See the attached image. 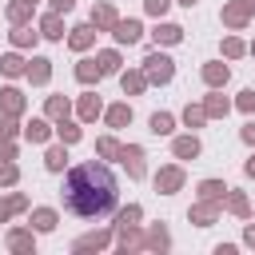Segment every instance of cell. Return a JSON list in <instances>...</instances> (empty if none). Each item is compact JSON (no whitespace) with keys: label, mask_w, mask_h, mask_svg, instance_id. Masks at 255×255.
Here are the masks:
<instances>
[{"label":"cell","mask_w":255,"mask_h":255,"mask_svg":"<svg viewBox=\"0 0 255 255\" xmlns=\"http://www.w3.org/2000/svg\"><path fill=\"white\" fill-rule=\"evenodd\" d=\"M108 120L120 128V124H128V120H131V108H112V112H108Z\"/></svg>","instance_id":"44dd1931"},{"label":"cell","mask_w":255,"mask_h":255,"mask_svg":"<svg viewBox=\"0 0 255 255\" xmlns=\"http://www.w3.org/2000/svg\"><path fill=\"white\" fill-rule=\"evenodd\" d=\"M60 139H64V143H76V139H80V128H72V124H60Z\"/></svg>","instance_id":"cb8c5ba5"},{"label":"cell","mask_w":255,"mask_h":255,"mask_svg":"<svg viewBox=\"0 0 255 255\" xmlns=\"http://www.w3.org/2000/svg\"><path fill=\"white\" fill-rule=\"evenodd\" d=\"M116 40H120V44H135V40H139V24H135V20L116 24Z\"/></svg>","instance_id":"3957f363"},{"label":"cell","mask_w":255,"mask_h":255,"mask_svg":"<svg viewBox=\"0 0 255 255\" xmlns=\"http://www.w3.org/2000/svg\"><path fill=\"white\" fill-rule=\"evenodd\" d=\"M12 179H16V167L4 163V167H0V183H12Z\"/></svg>","instance_id":"836d02e7"},{"label":"cell","mask_w":255,"mask_h":255,"mask_svg":"<svg viewBox=\"0 0 255 255\" xmlns=\"http://www.w3.org/2000/svg\"><path fill=\"white\" fill-rule=\"evenodd\" d=\"M92 44V28H76L72 32V48H88Z\"/></svg>","instance_id":"e0dca14e"},{"label":"cell","mask_w":255,"mask_h":255,"mask_svg":"<svg viewBox=\"0 0 255 255\" xmlns=\"http://www.w3.org/2000/svg\"><path fill=\"white\" fill-rule=\"evenodd\" d=\"M0 72H4V76H20V72H24V60H20V56H4V60H0Z\"/></svg>","instance_id":"ba28073f"},{"label":"cell","mask_w":255,"mask_h":255,"mask_svg":"<svg viewBox=\"0 0 255 255\" xmlns=\"http://www.w3.org/2000/svg\"><path fill=\"white\" fill-rule=\"evenodd\" d=\"M92 20H96V24H116V12L104 4V8H96V12H92Z\"/></svg>","instance_id":"d6986e66"},{"label":"cell","mask_w":255,"mask_h":255,"mask_svg":"<svg viewBox=\"0 0 255 255\" xmlns=\"http://www.w3.org/2000/svg\"><path fill=\"white\" fill-rule=\"evenodd\" d=\"M227 203H231V211H239V215H247V199H243V195H231Z\"/></svg>","instance_id":"f546056e"},{"label":"cell","mask_w":255,"mask_h":255,"mask_svg":"<svg viewBox=\"0 0 255 255\" xmlns=\"http://www.w3.org/2000/svg\"><path fill=\"white\" fill-rule=\"evenodd\" d=\"M64 207L80 219H100L116 207V179L104 163H80L72 167L64 183Z\"/></svg>","instance_id":"6da1fadb"},{"label":"cell","mask_w":255,"mask_h":255,"mask_svg":"<svg viewBox=\"0 0 255 255\" xmlns=\"http://www.w3.org/2000/svg\"><path fill=\"white\" fill-rule=\"evenodd\" d=\"M116 64H120L116 52H104V56H100V68H104V72H116Z\"/></svg>","instance_id":"4316f807"},{"label":"cell","mask_w":255,"mask_h":255,"mask_svg":"<svg viewBox=\"0 0 255 255\" xmlns=\"http://www.w3.org/2000/svg\"><path fill=\"white\" fill-rule=\"evenodd\" d=\"M28 243H32V239H28V235H24V231H16V235H12V247H20V251H24V247H28Z\"/></svg>","instance_id":"d6a6232c"},{"label":"cell","mask_w":255,"mask_h":255,"mask_svg":"<svg viewBox=\"0 0 255 255\" xmlns=\"http://www.w3.org/2000/svg\"><path fill=\"white\" fill-rule=\"evenodd\" d=\"M223 48H227V56H239V52H243V44H239V40H227Z\"/></svg>","instance_id":"e575fe53"},{"label":"cell","mask_w":255,"mask_h":255,"mask_svg":"<svg viewBox=\"0 0 255 255\" xmlns=\"http://www.w3.org/2000/svg\"><path fill=\"white\" fill-rule=\"evenodd\" d=\"M124 88H128V92H139V88H143V76H124Z\"/></svg>","instance_id":"f1b7e54d"},{"label":"cell","mask_w":255,"mask_h":255,"mask_svg":"<svg viewBox=\"0 0 255 255\" xmlns=\"http://www.w3.org/2000/svg\"><path fill=\"white\" fill-rule=\"evenodd\" d=\"M203 76H207V84H223V80H227V68H223V64H207Z\"/></svg>","instance_id":"7c38bea8"},{"label":"cell","mask_w":255,"mask_h":255,"mask_svg":"<svg viewBox=\"0 0 255 255\" xmlns=\"http://www.w3.org/2000/svg\"><path fill=\"white\" fill-rule=\"evenodd\" d=\"M247 243H255V227H247Z\"/></svg>","instance_id":"ab89813d"},{"label":"cell","mask_w":255,"mask_h":255,"mask_svg":"<svg viewBox=\"0 0 255 255\" xmlns=\"http://www.w3.org/2000/svg\"><path fill=\"white\" fill-rule=\"evenodd\" d=\"M32 223H36L40 231H52V227H56V215H52V211H36V215H32Z\"/></svg>","instance_id":"2e32d148"},{"label":"cell","mask_w":255,"mask_h":255,"mask_svg":"<svg viewBox=\"0 0 255 255\" xmlns=\"http://www.w3.org/2000/svg\"><path fill=\"white\" fill-rule=\"evenodd\" d=\"M243 4H247V8H255V0H243Z\"/></svg>","instance_id":"60d3db41"},{"label":"cell","mask_w":255,"mask_h":255,"mask_svg":"<svg viewBox=\"0 0 255 255\" xmlns=\"http://www.w3.org/2000/svg\"><path fill=\"white\" fill-rule=\"evenodd\" d=\"M151 247H167V235H163V227H159V231H151Z\"/></svg>","instance_id":"1f68e13d"},{"label":"cell","mask_w":255,"mask_h":255,"mask_svg":"<svg viewBox=\"0 0 255 255\" xmlns=\"http://www.w3.org/2000/svg\"><path fill=\"white\" fill-rule=\"evenodd\" d=\"M28 76H32L36 84H44V80H48V60H32V68H28Z\"/></svg>","instance_id":"4fadbf2b"},{"label":"cell","mask_w":255,"mask_h":255,"mask_svg":"<svg viewBox=\"0 0 255 255\" xmlns=\"http://www.w3.org/2000/svg\"><path fill=\"white\" fill-rule=\"evenodd\" d=\"M243 139H247V143H255V124H247V128H243Z\"/></svg>","instance_id":"d590c367"},{"label":"cell","mask_w":255,"mask_h":255,"mask_svg":"<svg viewBox=\"0 0 255 255\" xmlns=\"http://www.w3.org/2000/svg\"><path fill=\"white\" fill-rule=\"evenodd\" d=\"M247 175H255V155H251V159H247Z\"/></svg>","instance_id":"f35d334b"},{"label":"cell","mask_w":255,"mask_h":255,"mask_svg":"<svg viewBox=\"0 0 255 255\" xmlns=\"http://www.w3.org/2000/svg\"><path fill=\"white\" fill-rule=\"evenodd\" d=\"M179 4H187V8H191V4H195V0H179Z\"/></svg>","instance_id":"b9f144b4"},{"label":"cell","mask_w":255,"mask_h":255,"mask_svg":"<svg viewBox=\"0 0 255 255\" xmlns=\"http://www.w3.org/2000/svg\"><path fill=\"white\" fill-rule=\"evenodd\" d=\"M223 112H227V100H219V96L207 100V116H223Z\"/></svg>","instance_id":"484cf974"},{"label":"cell","mask_w":255,"mask_h":255,"mask_svg":"<svg viewBox=\"0 0 255 255\" xmlns=\"http://www.w3.org/2000/svg\"><path fill=\"white\" fill-rule=\"evenodd\" d=\"M96 112H100V100H96V96H88V100L80 104V116H84V120H96Z\"/></svg>","instance_id":"ac0fdd59"},{"label":"cell","mask_w":255,"mask_h":255,"mask_svg":"<svg viewBox=\"0 0 255 255\" xmlns=\"http://www.w3.org/2000/svg\"><path fill=\"white\" fill-rule=\"evenodd\" d=\"M52 8H56V12H68V8H72V0H52Z\"/></svg>","instance_id":"8d00e7d4"},{"label":"cell","mask_w":255,"mask_h":255,"mask_svg":"<svg viewBox=\"0 0 255 255\" xmlns=\"http://www.w3.org/2000/svg\"><path fill=\"white\" fill-rule=\"evenodd\" d=\"M76 76H80V80H100V76H104V68H100L96 60H88V64H80V68H76Z\"/></svg>","instance_id":"9c48e42d"},{"label":"cell","mask_w":255,"mask_h":255,"mask_svg":"<svg viewBox=\"0 0 255 255\" xmlns=\"http://www.w3.org/2000/svg\"><path fill=\"white\" fill-rule=\"evenodd\" d=\"M167 4H171V0H147V12H151V16H163Z\"/></svg>","instance_id":"83f0119b"},{"label":"cell","mask_w":255,"mask_h":255,"mask_svg":"<svg viewBox=\"0 0 255 255\" xmlns=\"http://www.w3.org/2000/svg\"><path fill=\"white\" fill-rule=\"evenodd\" d=\"M0 104H4V112H8V116H16V112L24 108V100H20V92H16V88H4V92H0Z\"/></svg>","instance_id":"277c9868"},{"label":"cell","mask_w":255,"mask_h":255,"mask_svg":"<svg viewBox=\"0 0 255 255\" xmlns=\"http://www.w3.org/2000/svg\"><path fill=\"white\" fill-rule=\"evenodd\" d=\"M120 155H124V163H128V171H131V175H143V163H139V159H143V151H139V147H124Z\"/></svg>","instance_id":"5b68a950"},{"label":"cell","mask_w":255,"mask_h":255,"mask_svg":"<svg viewBox=\"0 0 255 255\" xmlns=\"http://www.w3.org/2000/svg\"><path fill=\"white\" fill-rule=\"evenodd\" d=\"M44 135H48V124H44V120H32V124H28V139H32V143H40Z\"/></svg>","instance_id":"5bb4252c"},{"label":"cell","mask_w":255,"mask_h":255,"mask_svg":"<svg viewBox=\"0 0 255 255\" xmlns=\"http://www.w3.org/2000/svg\"><path fill=\"white\" fill-rule=\"evenodd\" d=\"M179 179H183V175H179L175 167H167V171H159V179H155V183H159V191H175V187H179Z\"/></svg>","instance_id":"8992f818"},{"label":"cell","mask_w":255,"mask_h":255,"mask_svg":"<svg viewBox=\"0 0 255 255\" xmlns=\"http://www.w3.org/2000/svg\"><path fill=\"white\" fill-rule=\"evenodd\" d=\"M175 155L179 159H191V155H199V143L195 139H175Z\"/></svg>","instance_id":"8fae6325"},{"label":"cell","mask_w":255,"mask_h":255,"mask_svg":"<svg viewBox=\"0 0 255 255\" xmlns=\"http://www.w3.org/2000/svg\"><path fill=\"white\" fill-rule=\"evenodd\" d=\"M104 243H108L104 235H84V239L76 243V251H88V247H104Z\"/></svg>","instance_id":"7402d4cb"},{"label":"cell","mask_w":255,"mask_h":255,"mask_svg":"<svg viewBox=\"0 0 255 255\" xmlns=\"http://www.w3.org/2000/svg\"><path fill=\"white\" fill-rule=\"evenodd\" d=\"M183 36V28H175V24H163V28H155V40H163V44H175Z\"/></svg>","instance_id":"52a82bcc"},{"label":"cell","mask_w":255,"mask_h":255,"mask_svg":"<svg viewBox=\"0 0 255 255\" xmlns=\"http://www.w3.org/2000/svg\"><path fill=\"white\" fill-rule=\"evenodd\" d=\"M48 167H52V171L64 167V147H52V151H48Z\"/></svg>","instance_id":"d4e9b609"},{"label":"cell","mask_w":255,"mask_h":255,"mask_svg":"<svg viewBox=\"0 0 255 255\" xmlns=\"http://www.w3.org/2000/svg\"><path fill=\"white\" fill-rule=\"evenodd\" d=\"M48 112H52V116H68V100L52 96V100H48Z\"/></svg>","instance_id":"603a6c76"},{"label":"cell","mask_w":255,"mask_h":255,"mask_svg":"<svg viewBox=\"0 0 255 255\" xmlns=\"http://www.w3.org/2000/svg\"><path fill=\"white\" fill-rule=\"evenodd\" d=\"M151 131H155V135H167V131H171V116H167V112H155V116H151Z\"/></svg>","instance_id":"30bf717a"},{"label":"cell","mask_w":255,"mask_h":255,"mask_svg":"<svg viewBox=\"0 0 255 255\" xmlns=\"http://www.w3.org/2000/svg\"><path fill=\"white\" fill-rule=\"evenodd\" d=\"M223 191H227V187H223V183H215V179H207V183L199 187V195H203V199H219Z\"/></svg>","instance_id":"9a60e30c"},{"label":"cell","mask_w":255,"mask_h":255,"mask_svg":"<svg viewBox=\"0 0 255 255\" xmlns=\"http://www.w3.org/2000/svg\"><path fill=\"white\" fill-rule=\"evenodd\" d=\"M0 135H12V120H0Z\"/></svg>","instance_id":"74e56055"},{"label":"cell","mask_w":255,"mask_h":255,"mask_svg":"<svg viewBox=\"0 0 255 255\" xmlns=\"http://www.w3.org/2000/svg\"><path fill=\"white\" fill-rule=\"evenodd\" d=\"M239 108L251 112V108H255V92H243V96H239Z\"/></svg>","instance_id":"4dcf8cb0"},{"label":"cell","mask_w":255,"mask_h":255,"mask_svg":"<svg viewBox=\"0 0 255 255\" xmlns=\"http://www.w3.org/2000/svg\"><path fill=\"white\" fill-rule=\"evenodd\" d=\"M44 36H52V40L64 36V32H60V16H48V20H44Z\"/></svg>","instance_id":"ffe728a7"},{"label":"cell","mask_w":255,"mask_h":255,"mask_svg":"<svg viewBox=\"0 0 255 255\" xmlns=\"http://www.w3.org/2000/svg\"><path fill=\"white\" fill-rule=\"evenodd\" d=\"M143 68H147V80H155V84H167V80H171V72H175V68H171V60H167V56H159V52H151V56L143 60Z\"/></svg>","instance_id":"7a4b0ae2"}]
</instances>
